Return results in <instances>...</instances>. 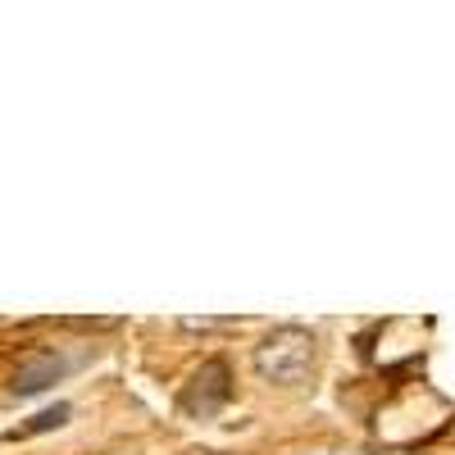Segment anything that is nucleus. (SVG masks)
<instances>
[{
	"label": "nucleus",
	"mask_w": 455,
	"mask_h": 455,
	"mask_svg": "<svg viewBox=\"0 0 455 455\" xmlns=\"http://www.w3.org/2000/svg\"><path fill=\"white\" fill-rule=\"evenodd\" d=\"M315 355H319V337L300 323H278L259 337V347L251 351V364L264 383L274 387H296L306 383L310 369H315Z\"/></svg>",
	"instance_id": "nucleus-1"
},
{
	"label": "nucleus",
	"mask_w": 455,
	"mask_h": 455,
	"mask_svg": "<svg viewBox=\"0 0 455 455\" xmlns=\"http://www.w3.org/2000/svg\"><path fill=\"white\" fill-rule=\"evenodd\" d=\"M228 396H233V369H228V360H205L178 392V410L187 419H214L228 405Z\"/></svg>",
	"instance_id": "nucleus-2"
},
{
	"label": "nucleus",
	"mask_w": 455,
	"mask_h": 455,
	"mask_svg": "<svg viewBox=\"0 0 455 455\" xmlns=\"http://www.w3.org/2000/svg\"><path fill=\"white\" fill-rule=\"evenodd\" d=\"M64 369H68V364H64V355H60V351L36 347V351H28V355L14 364L10 387H14V396H36V392H46L51 383H60Z\"/></svg>",
	"instance_id": "nucleus-3"
},
{
	"label": "nucleus",
	"mask_w": 455,
	"mask_h": 455,
	"mask_svg": "<svg viewBox=\"0 0 455 455\" xmlns=\"http://www.w3.org/2000/svg\"><path fill=\"white\" fill-rule=\"evenodd\" d=\"M68 414H73V405H64V401H60V405H51V410L36 414L32 424H23V428H14V433H5V437L14 442V437H36V433H51V428H60V424L68 419Z\"/></svg>",
	"instance_id": "nucleus-4"
},
{
	"label": "nucleus",
	"mask_w": 455,
	"mask_h": 455,
	"mask_svg": "<svg viewBox=\"0 0 455 455\" xmlns=\"http://www.w3.org/2000/svg\"><path fill=\"white\" fill-rule=\"evenodd\" d=\"M233 319H178L182 332H214V328H228Z\"/></svg>",
	"instance_id": "nucleus-5"
}]
</instances>
